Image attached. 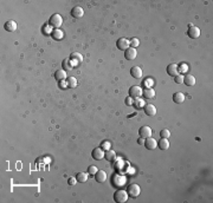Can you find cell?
I'll list each match as a JSON object with an SVG mask.
<instances>
[{
	"instance_id": "obj_27",
	"label": "cell",
	"mask_w": 213,
	"mask_h": 203,
	"mask_svg": "<svg viewBox=\"0 0 213 203\" xmlns=\"http://www.w3.org/2000/svg\"><path fill=\"white\" fill-rule=\"evenodd\" d=\"M77 79L75 78V77H69L67 80V85L69 89H75L76 86H77Z\"/></svg>"
},
{
	"instance_id": "obj_38",
	"label": "cell",
	"mask_w": 213,
	"mask_h": 203,
	"mask_svg": "<svg viewBox=\"0 0 213 203\" xmlns=\"http://www.w3.org/2000/svg\"><path fill=\"white\" fill-rule=\"evenodd\" d=\"M187 69H188V67H187L186 64H182V65L179 67V71H181V72L184 73V72H186V71H187Z\"/></svg>"
},
{
	"instance_id": "obj_17",
	"label": "cell",
	"mask_w": 213,
	"mask_h": 203,
	"mask_svg": "<svg viewBox=\"0 0 213 203\" xmlns=\"http://www.w3.org/2000/svg\"><path fill=\"white\" fill-rule=\"evenodd\" d=\"M143 110L147 116H155L156 113V108L153 104H146L143 106Z\"/></svg>"
},
{
	"instance_id": "obj_10",
	"label": "cell",
	"mask_w": 213,
	"mask_h": 203,
	"mask_svg": "<svg viewBox=\"0 0 213 203\" xmlns=\"http://www.w3.org/2000/svg\"><path fill=\"white\" fill-rule=\"evenodd\" d=\"M142 74H143V72H142V69H141L140 66H133V67L130 69V76H132L133 78L140 79L141 77H142Z\"/></svg>"
},
{
	"instance_id": "obj_37",
	"label": "cell",
	"mask_w": 213,
	"mask_h": 203,
	"mask_svg": "<svg viewBox=\"0 0 213 203\" xmlns=\"http://www.w3.org/2000/svg\"><path fill=\"white\" fill-rule=\"evenodd\" d=\"M143 83H145V84H146L147 89H149V87H150V85H152V84H154V82H153V80H152V79H150V78L146 79V80H145V82H143Z\"/></svg>"
},
{
	"instance_id": "obj_19",
	"label": "cell",
	"mask_w": 213,
	"mask_h": 203,
	"mask_svg": "<svg viewBox=\"0 0 213 203\" xmlns=\"http://www.w3.org/2000/svg\"><path fill=\"white\" fill-rule=\"evenodd\" d=\"M173 102L176 104H182L185 102V95L182 92H175L173 95Z\"/></svg>"
},
{
	"instance_id": "obj_22",
	"label": "cell",
	"mask_w": 213,
	"mask_h": 203,
	"mask_svg": "<svg viewBox=\"0 0 213 203\" xmlns=\"http://www.w3.org/2000/svg\"><path fill=\"white\" fill-rule=\"evenodd\" d=\"M158 145H159V148L161 150H167L169 148V142H168L167 138H161L159 141V143H158Z\"/></svg>"
},
{
	"instance_id": "obj_31",
	"label": "cell",
	"mask_w": 213,
	"mask_h": 203,
	"mask_svg": "<svg viewBox=\"0 0 213 203\" xmlns=\"http://www.w3.org/2000/svg\"><path fill=\"white\" fill-rule=\"evenodd\" d=\"M129 43H130V47H133V49H136L137 46L140 45V40L137 39V38H133V39L129 40Z\"/></svg>"
},
{
	"instance_id": "obj_1",
	"label": "cell",
	"mask_w": 213,
	"mask_h": 203,
	"mask_svg": "<svg viewBox=\"0 0 213 203\" xmlns=\"http://www.w3.org/2000/svg\"><path fill=\"white\" fill-rule=\"evenodd\" d=\"M128 198H129V196H128V192L126 190L120 189L115 191V194H114V201L117 203H126L128 201Z\"/></svg>"
},
{
	"instance_id": "obj_30",
	"label": "cell",
	"mask_w": 213,
	"mask_h": 203,
	"mask_svg": "<svg viewBox=\"0 0 213 203\" xmlns=\"http://www.w3.org/2000/svg\"><path fill=\"white\" fill-rule=\"evenodd\" d=\"M160 136H161V138H169L171 131L168 130V129H163V130L160 131Z\"/></svg>"
},
{
	"instance_id": "obj_14",
	"label": "cell",
	"mask_w": 213,
	"mask_h": 203,
	"mask_svg": "<svg viewBox=\"0 0 213 203\" xmlns=\"http://www.w3.org/2000/svg\"><path fill=\"white\" fill-rule=\"evenodd\" d=\"M145 146H146V149H148V150H154L158 146V142L153 137H149L145 141Z\"/></svg>"
},
{
	"instance_id": "obj_7",
	"label": "cell",
	"mask_w": 213,
	"mask_h": 203,
	"mask_svg": "<svg viewBox=\"0 0 213 203\" xmlns=\"http://www.w3.org/2000/svg\"><path fill=\"white\" fill-rule=\"evenodd\" d=\"M152 133H153V130H152L149 126H147V125L141 126L140 130H139V135H140V137H142V138L152 137Z\"/></svg>"
},
{
	"instance_id": "obj_13",
	"label": "cell",
	"mask_w": 213,
	"mask_h": 203,
	"mask_svg": "<svg viewBox=\"0 0 213 203\" xmlns=\"http://www.w3.org/2000/svg\"><path fill=\"white\" fill-rule=\"evenodd\" d=\"M126 177L121 176V175H119V174H116V175H114V178H113V184H115L116 187H122V185H124L126 184Z\"/></svg>"
},
{
	"instance_id": "obj_6",
	"label": "cell",
	"mask_w": 213,
	"mask_h": 203,
	"mask_svg": "<svg viewBox=\"0 0 213 203\" xmlns=\"http://www.w3.org/2000/svg\"><path fill=\"white\" fill-rule=\"evenodd\" d=\"M116 46H117V49L121 50V51H126L127 49L130 47V43L126 38H120V39L116 41Z\"/></svg>"
},
{
	"instance_id": "obj_25",
	"label": "cell",
	"mask_w": 213,
	"mask_h": 203,
	"mask_svg": "<svg viewBox=\"0 0 213 203\" xmlns=\"http://www.w3.org/2000/svg\"><path fill=\"white\" fill-rule=\"evenodd\" d=\"M52 38L56 40H62L64 38V33L62 32L59 28H56V30L52 32Z\"/></svg>"
},
{
	"instance_id": "obj_3",
	"label": "cell",
	"mask_w": 213,
	"mask_h": 203,
	"mask_svg": "<svg viewBox=\"0 0 213 203\" xmlns=\"http://www.w3.org/2000/svg\"><path fill=\"white\" fill-rule=\"evenodd\" d=\"M127 192H128V196L132 197V198L139 197L141 194L140 185H139V184H130V185L127 188Z\"/></svg>"
},
{
	"instance_id": "obj_12",
	"label": "cell",
	"mask_w": 213,
	"mask_h": 203,
	"mask_svg": "<svg viewBox=\"0 0 213 203\" xmlns=\"http://www.w3.org/2000/svg\"><path fill=\"white\" fill-rule=\"evenodd\" d=\"M167 73L171 76V77H175L179 74V66L176 64H169L167 66Z\"/></svg>"
},
{
	"instance_id": "obj_23",
	"label": "cell",
	"mask_w": 213,
	"mask_h": 203,
	"mask_svg": "<svg viewBox=\"0 0 213 203\" xmlns=\"http://www.w3.org/2000/svg\"><path fill=\"white\" fill-rule=\"evenodd\" d=\"M142 95L145 96L146 99H152L155 97V91H154L152 87H149V89H145V91H143Z\"/></svg>"
},
{
	"instance_id": "obj_35",
	"label": "cell",
	"mask_w": 213,
	"mask_h": 203,
	"mask_svg": "<svg viewBox=\"0 0 213 203\" xmlns=\"http://www.w3.org/2000/svg\"><path fill=\"white\" fill-rule=\"evenodd\" d=\"M124 103H126V105H128V106H132V105L134 104V99L132 98V97H127V98L124 99Z\"/></svg>"
},
{
	"instance_id": "obj_32",
	"label": "cell",
	"mask_w": 213,
	"mask_h": 203,
	"mask_svg": "<svg viewBox=\"0 0 213 203\" xmlns=\"http://www.w3.org/2000/svg\"><path fill=\"white\" fill-rule=\"evenodd\" d=\"M174 83H176V84H182V83H184V76H182V74L175 76V77H174Z\"/></svg>"
},
{
	"instance_id": "obj_4",
	"label": "cell",
	"mask_w": 213,
	"mask_h": 203,
	"mask_svg": "<svg viewBox=\"0 0 213 203\" xmlns=\"http://www.w3.org/2000/svg\"><path fill=\"white\" fill-rule=\"evenodd\" d=\"M142 93H143V90L139 85H133L129 89V97H132L133 99L140 98L142 96Z\"/></svg>"
},
{
	"instance_id": "obj_33",
	"label": "cell",
	"mask_w": 213,
	"mask_h": 203,
	"mask_svg": "<svg viewBox=\"0 0 213 203\" xmlns=\"http://www.w3.org/2000/svg\"><path fill=\"white\" fill-rule=\"evenodd\" d=\"M101 148H102V149H103L104 151H108V150H110V148H111V144H110L109 142H106H106H103V143H102Z\"/></svg>"
},
{
	"instance_id": "obj_20",
	"label": "cell",
	"mask_w": 213,
	"mask_h": 203,
	"mask_svg": "<svg viewBox=\"0 0 213 203\" xmlns=\"http://www.w3.org/2000/svg\"><path fill=\"white\" fill-rule=\"evenodd\" d=\"M184 84L187 86L195 85V78H194V76H192V74H186L184 77Z\"/></svg>"
},
{
	"instance_id": "obj_29",
	"label": "cell",
	"mask_w": 213,
	"mask_h": 203,
	"mask_svg": "<svg viewBox=\"0 0 213 203\" xmlns=\"http://www.w3.org/2000/svg\"><path fill=\"white\" fill-rule=\"evenodd\" d=\"M73 66L72 64H71V61H70V59H65L64 61H63V70H65V71H67V70H71Z\"/></svg>"
},
{
	"instance_id": "obj_36",
	"label": "cell",
	"mask_w": 213,
	"mask_h": 203,
	"mask_svg": "<svg viewBox=\"0 0 213 203\" xmlns=\"http://www.w3.org/2000/svg\"><path fill=\"white\" fill-rule=\"evenodd\" d=\"M67 183L70 184V185H75V184L77 183V178L76 177H70L69 181H67Z\"/></svg>"
},
{
	"instance_id": "obj_26",
	"label": "cell",
	"mask_w": 213,
	"mask_h": 203,
	"mask_svg": "<svg viewBox=\"0 0 213 203\" xmlns=\"http://www.w3.org/2000/svg\"><path fill=\"white\" fill-rule=\"evenodd\" d=\"M76 178H77V181H78L80 183H85L89 177H88L87 172H78L77 176H76Z\"/></svg>"
},
{
	"instance_id": "obj_16",
	"label": "cell",
	"mask_w": 213,
	"mask_h": 203,
	"mask_svg": "<svg viewBox=\"0 0 213 203\" xmlns=\"http://www.w3.org/2000/svg\"><path fill=\"white\" fill-rule=\"evenodd\" d=\"M4 28L6 30L7 32H14V31L17 30V23H15L14 20H8V21L5 23Z\"/></svg>"
},
{
	"instance_id": "obj_24",
	"label": "cell",
	"mask_w": 213,
	"mask_h": 203,
	"mask_svg": "<svg viewBox=\"0 0 213 203\" xmlns=\"http://www.w3.org/2000/svg\"><path fill=\"white\" fill-rule=\"evenodd\" d=\"M104 158H106V161H115L116 159V152L114 150H108V151H106V154H104Z\"/></svg>"
},
{
	"instance_id": "obj_39",
	"label": "cell",
	"mask_w": 213,
	"mask_h": 203,
	"mask_svg": "<svg viewBox=\"0 0 213 203\" xmlns=\"http://www.w3.org/2000/svg\"><path fill=\"white\" fill-rule=\"evenodd\" d=\"M137 144H140V145H145V138H142V137L139 138V139H137Z\"/></svg>"
},
{
	"instance_id": "obj_21",
	"label": "cell",
	"mask_w": 213,
	"mask_h": 203,
	"mask_svg": "<svg viewBox=\"0 0 213 203\" xmlns=\"http://www.w3.org/2000/svg\"><path fill=\"white\" fill-rule=\"evenodd\" d=\"M54 78L57 79L58 82H62L67 78V71L65 70H57L54 73Z\"/></svg>"
},
{
	"instance_id": "obj_5",
	"label": "cell",
	"mask_w": 213,
	"mask_h": 203,
	"mask_svg": "<svg viewBox=\"0 0 213 203\" xmlns=\"http://www.w3.org/2000/svg\"><path fill=\"white\" fill-rule=\"evenodd\" d=\"M188 26H189V28H188V31H187V36H188L189 38H192V39H197V38H199L200 33H201L199 27L194 26V25H192V24H189Z\"/></svg>"
},
{
	"instance_id": "obj_9",
	"label": "cell",
	"mask_w": 213,
	"mask_h": 203,
	"mask_svg": "<svg viewBox=\"0 0 213 203\" xmlns=\"http://www.w3.org/2000/svg\"><path fill=\"white\" fill-rule=\"evenodd\" d=\"M84 15V10L80 6H75L71 10V17H73L75 19H80Z\"/></svg>"
},
{
	"instance_id": "obj_15",
	"label": "cell",
	"mask_w": 213,
	"mask_h": 203,
	"mask_svg": "<svg viewBox=\"0 0 213 203\" xmlns=\"http://www.w3.org/2000/svg\"><path fill=\"white\" fill-rule=\"evenodd\" d=\"M95 180L98 183H104L106 181V172L103 170H97V172L95 174Z\"/></svg>"
},
{
	"instance_id": "obj_28",
	"label": "cell",
	"mask_w": 213,
	"mask_h": 203,
	"mask_svg": "<svg viewBox=\"0 0 213 203\" xmlns=\"http://www.w3.org/2000/svg\"><path fill=\"white\" fill-rule=\"evenodd\" d=\"M134 106L136 108V109H141V108H143L145 106V100L141 98H136L134 99Z\"/></svg>"
},
{
	"instance_id": "obj_34",
	"label": "cell",
	"mask_w": 213,
	"mask_h": 203,
	"mask_svg": "<svg viewBox=\"0 0 213 203\" xmlns=\"http://www.w3.org/2000/svg\"><path fill=\"white\" fill-rule=\"evenodd\" d=\"M97 167H95V165H90L89 168H88V172L90 174V175H95L96 172H97Z\"/></svg>"
},
{
	"instance_id": "obj_11",
	"label": "cell",
	"mask_w": 213,
	"mask_h": 203,
	"mask_svg": "<svg viewBox=\"0 0 213 203\" xmlns=\"http://www.w3.org/2000/svg\"><path fill=\"white\" fill-rule=\"evenodd\" d=\"M137 56V52H136V49H133V47H129L124 51V57H126L127 60H134Z\"/></svg>"
},
{
	"instance_id": "obj_2",
	"label": "cell",
	"mask_w": 213,
	"mask_h": 203,
	"mask_svg": "<svg viewBox=\"0 0 213 203\" xmlns=\"http://www.w3.org/2000/svg\"><path fill=\"white\" fill-rule=\"evenodd\" d=\"M49 24H50V26L51 27L59 28V27L62 26V24H63V18H62V15L58 13L52 14V15L50 17V19H49Z\"/></svg>"
},
{
	"instance_id": "obj_18",
	"label": "cell",
	"mask_w": 213,
	"mask_h": 203,
	"mask_svg": "<svg viewBox=\"0 0 213 203\" xmlns=\"http://www.w3.org/2000/svg\"><path fill=\"white\" fill-rule=\"evenodd\" d=\"M82 60H83V57L80 56V53H72L70 57V61H71L72 66L78 65L80 63H82Z\"/></svg>"
},
{
	"instance_id": "obj_8",
	"label": "cell",
	"mask_w": 213,
	"mask_h": 203,
	"mask_svg": "<svg viewBox=\"0 0 213 203\" xmlns=\"http://www.w3.org/2000/svg\"><path fill=\"white\" fill-rule=\"evenodd\" d=\"M104 150L102 149V148H96V149H93V152H91V156H93V159H96V161H101V159H103L104 158Z\"/></svg>"
}]
</instances>
